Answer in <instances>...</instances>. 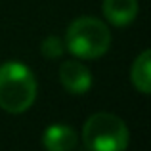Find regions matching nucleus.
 I'll use <instances>...</instances> for the list:
<instances>
[{
	"instance_id": "obj_1",
	"label": "nucleus",
	"mask_w": 151,
	"mask_h": 151,
	"mask_svg": "<svg viewBox=\"0 0 151 151\" xmlns=\"http://www.w3.org/2000/svg\"><path fill=\"white\" fill-rule=\"evenodd\" d=\"M37 81L33 71L19 61L0 65V107L8 113H23L35 103Z\"/></svg>"
},
{
	"instance_id": "obj_2",
	"label": "nucleus",
	"mask_w": 151,
	"mask_h": 151,
	"mask_svg": "<svg viewBox=\"0 0 151 151\" xmlns=\"http://www.w3.org/2000/svg\"><path fill=\"white\" fill-rule=\"evenodd\" d=\"M65 46L75 58L98 59L109 50L111 33L105 23L96 17H78L69 25Z\"/></svg>"
},
{
	"instance_id": "obj_3",
	"label": "nucleus",
	"mask_w": 151,
	"mask_h": 151,
	"mask_svg": "<svg viewBox=\"0 0 151 151\" xmlns=\"http://www.w3.org/2000/svg\"><path fill=\"white\" fill-rule=\"evenodd\" d=\"M82 142L88 151H126L128 128L113 113H94L82 126Z\"/></svg>"
},
{
	"instance_id": "obj_4",
	"label": "nucleus",
	"mask_w": 151,
	"mask_h": 151,
	"mask_svg": "<svg viewBox=\"0 0 151 151\" xmlns=\"http://www.w3.org/2000/svg\"><path fill=\"white\" fill-rule=\"evenodd\" d=\"M59 81H61V86L69 94L81 96V94H86L90 90V86H92V75H90V71L81 61L67 59L59 67Z\"/></svg>"
},
{
	"instance_id": "obj_5",
	"label": "nucleus",
	"mask_w": 151,
	"mask_h": 151,
	"mask_svg": "<svg viewBox=\"0 0 151 151\" xmlns=\"http://www.w3.org/2000/svg\"><path fill=\"white\" fill-rule=\"evenodd\" d=\"M77 142V132L67 124H52L42 134V145L46 151H73Z\"/></svg>"
},
{
	"instance_id": "obj_6",
	"label": "nucleus",
	"mask_w": 151,
	"mask_h": 151,
	"mask_svg": "<svg viewBox=\"0 0 151 151\" xmlns=\"http://www.w3.org/2000/svg\"><path fill=\"white\" fill-rule=\"evenodd\" d=\"M103 14L115 27H126L138 15V0H103Z\"/></svg>"
},
{
	"instance_id": "obj_7",
	"label": "nucleus",
	"mask_w": 151,
	"mask_h": 151,
	"mask_svg": "<svg viewBox=\"0 0 151 151\" xmlns=\"http://www.w3.org/2000/svg\"><path fill=\"white\" fill-rule=\"evenodd\" d=\"M130 81H132L134 88L142 94L151 92V52L144 50L132 63V71H130Z\"/></svg>"
},
{
	"instance_id": "obj_8",
	"label": "nucleus",
	"mask_w": 151,
	"mask_h": 151,
	"mask_svg": "<svg viewBox=\"0 0 151 151\" xmlns=\"http://www.w3.org/2000/svg\"><path fill=\"white\" fill-rule=\"evenodd\" d=\"M40 50H42V54H44L46 58L55 59V58H59V55L63 54V44H61V40H59L58 37H48V38L42 40Z\"/></svg>"
}]
</instances>
